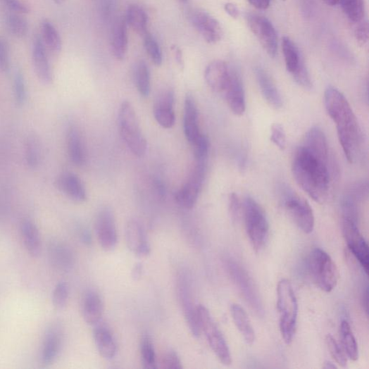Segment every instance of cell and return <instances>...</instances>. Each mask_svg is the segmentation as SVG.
Masks as SVG:
<instances>
[{
	"label": "cell",
	"instance_id": "cell-1",
	"mask_svg": "<svg viewBox=\"0 0 369 369\" xmlns=\"http://www.w3.org/2000/svg\"><path fill=\"white\" fill-rule=\"evenodd\" d=\"M292 173L300 188L316 202L323 204L329 194V149L325 135L320 130L306 133L297 148Z\"/></svg>",
	"mask_w": 369,
	"mask_h": 369
},
{
	"label": "cell",
	"instance_id": "cell-2",
	"mask_svg": "<svg viewBox=\"0 0 369 369\" xmlns=\"http://www.w3.org/2000/svg\"><path fill=\"white\" fill-rule=\"evenodd\" d=\"M324 102L328 115L335 124L345 156L349 163H354L360 156L363 144L357 118L342 92L332 86L326 89Z\"/></svg>",
	"mask_w": 369,
	"mask_h": 369
},
{
	"label": "cell",
	"instance_id": "cell-3",
	"mask_svg": "<svg viewBox=\"0 0 369 369\" xmlns=\"http://www.w3.org/2000/svg\"><path fill=\"white\" fill-rule=\"evenodd\" d=\"M277 308L280 315V327L284 342L292 343L298 318V301L293 287L287 280H281L277 286Z\"/></svg>",
	"mask_w": 369,
	"mask_h": 369
},
{
	"label": "cell",
	"instance_id": "cell-4",
	"mask_svg": "<svg viewBox=\"0 0 369 369\" xmlns=\"http://www.w3.org/2000/svg\"><path fill=\"white\" fill-rule=\"evenodd\" d=\"M118 125L120 136L130 151L138 158L145 156L147 143L141 130L139 122L132 104H121L118 115Z\"/></svg>",
	"mask_w": 369,
	"mask_h": 369
},
{
	"label": "cell",
	"instance_id": "cell-5",
	"mask_svg": "<svg viewBox=\"0 0 369 369\" xmlns=\"http://www.w3.org/2000/svg\"><path fill=\"white\" fill-rule=\"evenodd\" d=\"M242 216L253 248L259 252L263 249L269 235L270 227L266 214L256 200L248 196L243 202Z\"/></svg>",
	"mask_w": 369,
	"mask_h": 369
},
{
	"label": "cell",
	"instance_id": "cell-6",
	"mask_svg": "<svg viewBox=\"0 0 369 369\" xmlns=\"http://www.w3.org/2000/svg\"><path fill=\"white\" fill-rule=\"evenodd\" d=\"M308 268L315 284L325 292H331L339 280L336 264L322 249L313 250L308 258Z\"/></svg>",
	"mask_w": 369,
	"mask_h": 369
},
{
	"label": "cell",
	"instance_id": "cell-7",
	"mask_svg": "<svg viewBox=\"0 0 369 369\" xmlns=\"http://www.w3.org/2000/svg\"><path fill=\"white\" fill-rule=\"evenodd\" d=\"M197 311L201 330L205 334L211 350L223 365H231L232 356L223 334L206 307L199 305Z\"/></svg>",
	"mask_w": 369,
	"mask_h": 369
},
{
	"label": "cell",
	"instance_id": "cell-8",
	"mask_svg": "<svg viewBox=\"0 0 369 369\" xmlns=\"http://www.w3.org/2000/svg\"><path fill=\"white\" fill-rule=\"evenodd\" d=\"M282 196L289 216L299 229L306 234L313 232L315 227V216L308 202L288 187H283Z\"/></svg>",
	"mask_w": 369,
	"mask_h": 369
},
{
	"label": "cell",
	"instance_id": "cell-9",
	"mask_svg": "<svg viewBox=\"0 0 369 369\" xmlns=\"http://www.w3.org/2000/svg\"><path fill=\"white\" fill-rule=\"evenodd\" d=\"M226 267L231 279L243 296L250 304L251 308L259 315L264 313L263 306L257 288L249 274L232 259L226 261Z\"/></svg>",
	"mask_w": 369,
	"mask_h": 369
},
{
	"label": "cell",
	"instance_id": "cell-10",
	"mask_svg": "<svg viewBox=\"0 0 369 369\" xmlns=\"http://www.w3.org/2000/svg\"><path fill=\"white\" fill-rule=\"evenodd\" d=\"M206 171V161H196L188 180L175 193L177 204L187 209L196 205L204 183Z\"/></svg>",
	"mask_w": 369,
	"mask_h": 369
},
{
	"label": "cell",
	"instance_id": "cell-11",
	"mask_svg": "<svg viewBox=\"0 0 369 369\" xmlns=\"http://www.w3.org/2000/svg\"><path fill=\"white\" fill-rule=\"evenodd\" d=\"M282 50L287 71L295 82L305 89L312 87V81L307 71L298 47L287 37L282 39Z\"/></svg>",
	"mask_w": 369,
	"mask_h": 369
},
{
	"label": "cell",
	"instance_id": "cell-12",
	"mask_svg": "<svg viewBox=\"0 0 369 369\" xmlns=\"http://www.w3.org/2000/svg\"><path fill=\"white\" fill-rule=\"evenodd\" d=\"M246 19L251 32L265 51L270 57L274 58L278 50V37L271 22L265 17L257 14H249Z\"/></svg>",
	"mask_w": 369,
	"mask_h": 369
},
{
	"label": "cell",
	"instance_id": "cell-13",
	"mask_svg": "<svg viewBox=\"0 0 369 369\" xmlns=\"http://www.w3.org/2000/svg\"><path fill=\"white\" fill-rule=\"evenodd\" d=\"M97 239L103 250L113 251L118 243V234L113 211L103 207L98 213L95 223Z\"/></svg>",
	"mask_w": 369,
	"mask_h": 369
},
{
	"label": "cell",
	"instance_id": "cell-14",
	"mask_svg": "<svg viewBox=\"0 0 369 369\" xmlns=\"http://www.w3.org/2000/svg\"><path fill=\"white\" fill-rule=\"evenodd\" d=\"M343 233L348 248L366 274L369 270L368 244L358 230L356 223L344 218Z\"/></svg>",
	"mask_w": 369,
	"mask_h": 369
},
{
	"label": "cell",
	"instance_id": "cell-15",
	"mask_svg": "<svg viewBox=\"0 0 369 369\" xmlns=\"http://www.w3.org/2000/svg\"><path fill=\"white\" fill-rule=\"evenodd\" d=\"M189 20L208 44L220 42L223 37V27L219 21L202 10H194L189 14Z\"/></svg>",
	"mask_w": 369,
	"mask_h": 369
},
{
	"label": "cell",
	"instance_id": "cell-16",
	"mask_svg": "<svg viewBox=\"0 0 369 369\" xmlns=\"http://www.w3.org/2000/svg\"><path fill=\"white\" fill-rule=\"evenodd\" d=\"M64 342V332L59 324H52L46 330L41 351L44 366L51 365L58 357Z\"/></svg>",
	"mask_w": 369,
	"mask_h": 369
},
{
	"label": "cell",
	"instance_id": "cell-17",
	"mask_svg": "<svg viewBox=\"0 0 369 369\" xmlns=\"http://www.w3.org/2000/svg\"><path fill=\"white\" fill-rule=\"evenodd\" d=\"M179 296L184 319H186L192 334L198 337L200 336L201 330L197 306H195L194 302H193L189 282L184 277L179 283Z\"/></svg>",
	"mask_w": 369,
	"mask_h": 369
},
{
	"label": "cell",
	"instance_id": "cell-18",
	"mask_svg": "<svg viewBox=\"0 0 369 369\" xmlns=\"http://www.w3.org/2000/svg\"><path fill=\"white\" fill-rule=\"evenodd\" d=\"M224 94L231 111L237 115H242L246 108L244 90L241 76L234 68H231L230 78Z\"/></svg>",
	"mask_w": 369,
	"mask_h": 369
},
{
	"label": "cell",
	"instance_id": "cell-19",
	"mask_svg": "<svg viewBox=\"0 0 369 369\" xmlns=\"http://www.w3.org/2000/svg\"><path fill=\"white\" fill-rule=\"evenodd\" d=\"M127 247L139 258L148 256L151 253L150 244L144 230L139 222L133 220L128 223L125 231Z\"/></svg>",
	"mask_w": 369,
	"mask_h": 369
},
{
	"label": "cell",
	"instance_id": "cell-20",
	"mask_svg": "<svg viewBox=\"0 0 369 369\" xmlns=\"http://www.w3.org/2000/svg\"><path fill=\"white\" fill-rule=\"evenodd\" d=\"M175 94L171 89L165 90L158 96L154 115L158 124L165 129H171L175 123L174 111Z\"/></svg>",
	"mask_w": 369,
	"mask_h": 369
},
{
	"label": "cell",
	"instance_id": "cell-21",
	"mask_svg": "<svg viewBox=\"0 0 369 369\" xmlns=\"http://www.w3.org/2000/svg\"><path fill=\"white\" fill-rule=\"evenodd\" d=\"M231 68L225 61L216 60L205 71V80L209 87L216 92H224L230 78Z\"/></svg>",
	"mask_w": 369,
	"mask_h": 369
},
{
	"label": "cell",
	"instance_id": "cell-22",
	"mask_svg": "<svg viewBox=\"0 0 369 369\" xmlns=\"http://www.w3.org/2000/svg\"><path fill=\"white\" fill-rule=\"evenodd\" d=\"M82 316L87 324L98 325L104 313V302L96 290H88L84 295L82 304Z\"/></svg>",
	"mask_w": 369,
	"mask_h": 369
},
{
	"label": "cell",
	"instance_id": "cell-23",
	"mask_svg": "<svg viewBox=\"0 0 369 369\" xmlns=\"http://www.w3.org/2000/svg\"><path fill=\"white\" fill-rule=\"evenodd\" d=\"M184 133L188 142L193 145L203 135L199 126V113L194 99L187 96L184 106Z\"/></svg>",
	"mask_w": 369,
	"mask_h": 369
},
{
	"label": "cell",
	"instance_id": "cell-24",
	"mask_svg": "<svg viewBox=\"0 0 369 369\" xmlns=\"http://www.w3.org/2000/svg\"><path fill=\"white\" fill-rule=\"evenodd\" d=\"M129 39L126 18L120 17L113 23L111 36V48L114 57L123 60L128 51Z\"/></svg>",
	"mask_w": 369,
	"mask_h": 369
},
{
	"label": "cell",
	"instance_id": "cell-25",
	"mask_svg": "<svg viewBox=\"0 0 369 369\" xmlns=\"http://www.w3.org/2000/svg\"><path fill=\"white\" fill-rule=\"evenodd\" d=\"M57 188L76 202L87 200V193L81 179L73 173L61 174L56 180Z\"/></svg>",
	"mask_w": 369,
	"mask_h": 369
},
{
	"label": "cell",
	"instance_id": "cell-26",
	"mask_svg": "<svg viewBox=\"0 0 369 369\" xmlns=\"http://www.w3.org/2000/svg\"><path fill=\"white\" fill-rule=\"evenodd\" d=\"M49 256L51 264L58 270L68 271L74 265V256L68 246L58 240L49 244Z\"/></svg>",
	"mask_w": 369,
	"mask_h": 369
},
{
	"label": "cell",
	"instance_id": "cell-27",
	"mask_svg": "<svg viewBox=\"0 0 369 369\" xmlns=\"http://www.w3.org/2000/svg\"><path fill=\"white\" fill-rule=\"evenodd\" d=\"M33 65L39 79L45 85H49L53 80L52 71L47 56V50L40 37L35 42L32 53Z\"/></svg>",
	"mask_w": 369,
	"mask_h": 369
},
{
	"label": "cell",
	"instance_id": "cell-28",
	"mask_svg": "<svg viewBox=\"0 0 369 369\" xmlns=\"http://www.w3.org/2000/svg\"><path fill=\"white\" fill-rule=\"evenodd\" d=\"M20 231L27 254L33 258L39 257L42 251V240L37 225L32 221L25 220L21 225Z\"/></svg>",
	"mask_w": 369,
	"mask_h": 369
},
{
	"label": "cell",
	"instance_id": "cell-29",
	"mask_svg": "<svg viewBox=\"0 0 369 369\" xmlns=\"http://www.w3.org/2000/svg\"><path fill=\"white\" fill-rule=\"evenodd\" d=\"M255 74L264 99L273 108H282L283 102L280 92L269 75L261 68H256Z\"/></svg>",
	"mask_w": 369,
	"mask_h": 369
},
{
	"label": "cell",
	"instance_id": "cell-30",
	"mask_svg": "<svg viewBox=\"0 0 369 369\" xmlns=\"http://www.w3.org/2000/svg\"><path fill=\"white\" fill-rule=\"evenodd\" d=\"M94 341L101 356L110 360L117 353V346L111 331L106 325H98L94 331Z\"/></svg>",
	"mask_w": 369,
	"mask_h": 369
},
{
	"label": "cell",
	"instance_id": "cell-31",
	"mask_svg": "<svg viewBox=\"0 0 369 369\" xmlns=\"http://www.w3.org/2000/svg\"><path fill=\"white\" fill-rule=\"evenodd\" d=\"M231 314L246 344L252 345L256 341V333L247 313L241 306L234 304L231 306Z\"/></svg>",
	"mask_w": 369,
	"mask_h": 369
},
{
	"label": "cell",
	"instance_id": "cell-32",
	"mask_svg": "<svg viewBox=\"0 0 369 369\" xmlns=\"http://www.w3.org/2000/svg\"><path fill=\"white\" fill-rule=\"evenodd\" d=\"M67 141L70 161L77 166L83 165L86 160L85 149L82 136L76 127L69 130Z\"/></svg>",
	"mask_w": 369,
	"mask_h": 369
},
{
	"label": "cell",
	"instance_id": "cell-33",
	"mask_svg": "<svg viewBox=\"0 0 369 369\" xmlns=\"http://www.w3.org/2000/svg\"><path fill=\"white\" fill-rule=\"evenodd\" d=\"M41 39L46 50L58 54L61 49V40L57 30L47 20L41 25Z\"/></svg>",
	"mask_w": 369,
	"mask_h": 369
},
{
	"label": "cell",
	"instance_id": "cell-34",
	"mask_svg": "<svg viewBox=\"0 0 369 369\" xmlns=\"http://www.w3.org/2000/svg\"><path fill=\"white\" fill-rule=\"evenodd\" d=\"M126 20L135 32L142 37L148 33V17L146 12L140 6L137 5L130 6L127 13Z\"/></svg>",
	"mask_w": 369,
	"mask_h": 369
},
{
	"label": "cell",
	"instance_id": "cell-35",
	"mask_svg": "<svg viewBox=\"0 0 369 369\" xmlns=\"http://www.w3.org/2000/svg\"><path fill=\"white\" fill-rule=\"evenodd\" d=\"M135 85L141 96L146 98L151 91V77L147 65L143 60H139L134 68Z\"/></svg>",
	"mask_w": 369,
	"mask_h": 369
},
{
	"label": "cell",
	"instance_id": "cell-36",
	"mask_svg": "<svg viewBox=\"0 0 369 369\" xmlns=\"http://www.w3.org/2000/svg\"><path fill=\"white\" fill-rule=\"evenodd\" d=\"M341 340L346 356L351 361L358 358V348L356 337L348 321L344 320L340 327Z\"/></svg>",
	"mask_w": 369,
	"mask_h": 369
},
{
	"label": "cell",
	"instance_id": "cell-37",
	"mask_svg": "<svg viewBox=\"0 0 369 369\" xmlns=\"http://www.w3.org/2000/svg\"><path fill=\"white\" fill-rule=\"evenodd\" d=\"M25 160L30 168H37L41 161V146L37 137L29 136L25 144Z\"/></svg>",
	"mask_w": 369,
	"mask_h": 369
},
{
	"label": "cell",
	"instance_id": "cell-38",
	"mask_svg": "<svg viewBox=\"0 0 369 369\" xmlns=\"http://www.w3.org/2000/svg\"><path fill=\"white\" fill-rule=\"evenodd\" d=\"M141 356L144 368L146 369L157 368V359L155 348L148 334H144L140 344Z\"/></svg>",
	"mask_w": 369,
	"mask_h": 369
},
{
	"label": "cell",
	"instance_id": "cell-39",
	"mask_svg": "<svg viewBox=\"0 0 369 369\" xmlns=\"http://www.w3.org/2000/svg\"><path fill=\"white\" fill-rule=\"evenodd\" d=\"M340 4L351 22L358 23L363 20L365 13L363 0H341Z\"/></svg>",
	"mask_w": 369,
	"mask_h": 369
},
{
	"label": "cell",
	"instance_id": "cell-40",
	"mask_svg": "<svg viewBox=\"0 0 369 369\" xmlns=\"http://www.w3.org/2000/svg\"><path fill=\"white\" fill-rule=\"evenodd\" d=\"M70 296V287L67 282H59L52 294V302L55 308L61 311L65 308Z\"/></svg>",
	"mask_w": 369,
	"mask_h": 369
},
{
	"label": "cell",
	"instance_id": "cell-41",
	"mask_svg": "<svg viewBox=\"0 0 369 369\" xmlns=\"http://www.w3.org/2000/svg\"><path fill=\"white\" fill-rule=\"evenodd\" d=\"M143 38L145 50L152 63L158 67L161 66L163 59V53L158 42L149 33Z\"/></svg>",
	"mask_w": 369,
	"mask_h": 369
},
{
	"label": "cell",
	"instance_id": "cell-42",
	"mask_svg": "<svg viewBox=\"0 0 369 369\" xmlns=\"http://www.w3.org/2000/svg\"><path fill=\"white\" fill-rule=\"evenodd\" d=\"M8 26L11 33L17 38H23L27 34V23L18 13L11 14L8 16Z\"/></svg>",
	"mask_w": 369,
	"mask_h": 369
},
{
	"label": "cell",
	"instance_id": "cell-43",
	"mask_svg": "<svg viewBox=\"0 0 369 369\" xmlns=\"http://www.w3.org/2000/svg\"><path fill=\"white\" fill-rule=\"evenodd\" d=\"M326 344L330 356L334 359V361L338 365L345 367L347 365V356L339 344H337L334 338L331 334L327 335Z\"/></svg>",
	"mask_w": 369,
	"mask_h": 369
},
{
	"label": "cell",
	"instance_id": "cell-44",
	"mask_svg": "<svg viewBox=\"0 0 369 369\" xmlns=\"http://www.w3.org/2000/svg\"><path fill=\"white\" fill-rule=\"evenodd\" d=\"M14 95L17 105L20 106L24 105L27 98V92L25 79L20 72H18L15 76Z\"/></svg>",
	"mask_w": 369,
	"mask_h": 369
},
{
	"label": "cell",
	"instance_id": "cell-45",
	"mask_svg": "<svg viewBox=\"0 0 369 369\" xmlns=\"http://www.w3.org/2000/svg\"><path fill=\"white\" fill-rule=\"evenodd\" d=\"M192 146L194 149L196 161H207L209 151V141L208 137L203 134Z\"/></svg>",
	"mask_w": 369,
	"mask_h": 369
},
{
	"label": "cell",
	"instance_id": "cell-46",
	"mask_svg": "<svg viewBox=\"0 0 369 369\" xmlns=\"http://www.w3.org/2000/svg\"><path fill=\"white\" fill-rule=\"evenodd\" d=\"M270 141L280 149L287 146V137L284 127L280 124H275L270 130Z\"/></svg>",
	"mask_w": 369,
	"mask_h": 369
},
{
	"label": "cell",
	"instance_id": "cell-47",
	"mask_svg": "<svg viewBox=\"0 0 369 369\" xmlns=\"http://www.w3.org/2000/svg\"><path fill=\"white\" fill-rule=\"evenodd\" d=\"M243 204L237 194L232 193L229 198V210L233 223H237L242 214Z\"/></svg>",
	"mask_w": 369,
	"mask_h": 369
},
{
	"label": "cell",
	"instance_id": "cell-48",
	"mask_svg": "<svg viewBox=\"0 0 369 369\" xmlns=\"http://www.w3.org/2000/svg\"><path fill=\"white\" fill-rule=\"evenodd\" d=\"M161 367L165 369H181L182 368V362L177 354L169 350L161 359Z\"/></svg>",
	"mask_w": 369,
	"mask_h": 369
},
{
	"label": "cell",
	"instance_id": "cell-49",
	"mask_svg": "<svg viewBox=\"0 0 369 369\" xmlns=\"http://www.w3.org/2000/svg\"><path fill=\"white\" fill-rule=\"evenodd\" d=\"M358 23L355 29L354 36L358 45L363 46L368 41V23L367 20H362Z\"/></svg>",
	"mask_w": 369,
	"mask_h": 369
},
{
	"label": "cell",
	"instance_id": "cell-50",
	"mask_svg": "<svg viewBox=\"0 0 369 369\" xmlns=\"http://www.w3.org/2000/svg\"><path fill=\"white\" fill-rule=\"evenodd\" d=\"M10 68V61L7 46L4 41L0 39V70L8 72Z\"/></svg>",
	"mask_w": 369,
	"mask_h": 369
},
{
	"label": "cell",
	"instance_id": "cell-51",
	"mask_svg": "<svg viewBox=\"0 0 369 369\" xmlns=\"http://www.w3.org/2000/svg\"><path fill=\"white\" fill-rule=\"evenodd\" d=\"M4 4L12 11L18 14H25L29 11L28 8L20 0H3Z\"/></svg>",
	"mask_w": 369,
	"mask_h": 369
},
{
	"label": "cell",
	"instance_id": "cell-52",
	"mask_svg": "<svg viewBox=\"0 0 369 369\" xmlns=\"http://www.w3.org/2000/svg\"><path fill=\"white\" fill-rule=\"evenodd\" d=\"M248 1L258 10H265L270 4V0H248Z\"/></svg>",
	"mask_w": 369,
	"mask_h": 369
},
{
	"label": "cell",
	"instance_id": "cell-53",
	"mask_svg": "<svg viewBox=\"0 0 369 369\" xmlns=\"http://www.w3.org/2000/svg\"><path fill=\"white\" fill-rule=\"evenodd\" d=\"M225 11L232 18L237 19L239 15V11L237 7L233 4H226L225 5Z\"/></svg>",
	"mask_w": 369,
	"mask_h": 369
},
{
	"label": "cell",
	"instance_id": "cell-54",
	"mask_svg": "<svg viewBox=\"0 0 369 369\" xmlns=\"http://www.w3.org/2000/svg\"><path fill=\"white\" fill-rule=\"evenodd\" d=\"M172 51H173L174 56L177 61V65L182 68L184 66V59L182 56V52L180 47L176 45H173L171 47Z\"/></svg>",
	"mask_w": 369,
	"mask_h": 369
},
{
	"label": "cell",
	"instance_id": "cell-55",
	"mask_svg": "<svg viewBox=\"0 0 369 369\" xmlns=\"http://www.w3.org/2000/svg\"><path fill=\"white\" fill-rule=\"evenodd\" d=\"M143 273V265L140 263H137L134 266L132 271V276L134 280L138 281L142 278Z\"/></svg>",
	"mask_w": 369,
	"mask_h": 369
},
{
	"label": "cell",
	"instance_id": "cell-56",
	"mask_svg": "<svg viewBox=\"0 0 369 369\" xmlns=\"http://www.w3.org/2000/svg\"><path fill=\"white\" fill-rule=\"evenodd\" d=\"M80 238L84 243L89 244L91 242V237L87 230H82L80 234Z\"/></svg>",
	"mask_w": 369,
	"mask_h": 369
},
{
	"label": "cell",
	"instance_id": "cell-57",
	"mask_svg": "<svg viewBox=\"0 0 369 369\" xmlns=\"http://www.w3.org/2000/svg\"><path fill=\"white\" fill-rule=\"evenodd\" d=\"M323 1L329 6H335L341 3V0H323Z\"/></svg>",
	"mask_w": 369,
	"mask_h": 369
},
{
	"label": "cell",
	"instance_id": "cell-58",
	"mask_svg": "<svg viewBox=\"0 0 369 369\" xmlns=\"http://www.w3.org/2000/svg\"><path fill=\"white\" fill-rule=\"evenodd\" d=\"M323 368L325 369H334V368H336L337 367L334 363L330 361H325L324 363Z\"/></svg>",
	"mask_w": 369,
	"mask_h": 369
},
{
	"label": "cell",
	"instance_id": "cell-59",
	"mask_svg": "<svg viewBox=\"0 0 369 369\" xmlns=\"http://www.w3.org/2000/svg\"><path fill=\"white\" fill-rule=\"evenodd\" d=\"M67 0H54V2L57 5L63 4Z\"/></svg>",
	"mask_w": 369,
	"mask_h": 369
},
{
	"label": "cell",
	"instance_id": "cell-60",
	"mask_svg": "<svg viewBox=\"0 0 369 369\" xmlns=\"http://www.w3.org/2000/svg\"><path fill=\"white\" fill-rule=\"evenodd\" d=\"M180 1H181L182 3H187L188 1V0H180Z\"/></svg>",
	"mask_w": 369,
	"mask_h": 369
},
{
	"label": "cell",
	"instance_id": "cell-61",
	"mask_svg": "<svg viewBox=\"0 0 369 369\" xmlns=\"http://www.w3.org/2000/svg\"><path fill=\"white\" fill-rule=\"evenodd\" d=\"M284 1H286V0H284Z\"/></svg>",
	"mask_w": 369,
	"mask_h": 369
}]
</instances>
